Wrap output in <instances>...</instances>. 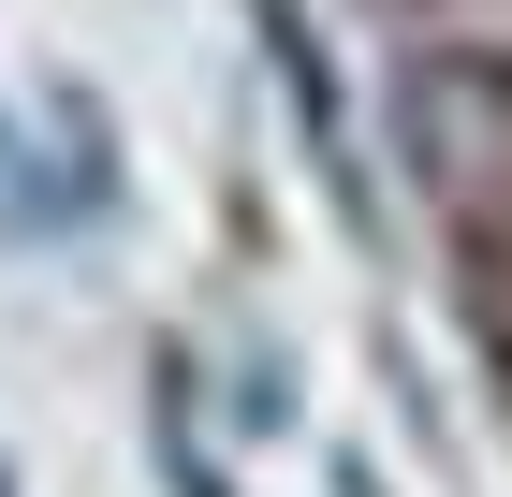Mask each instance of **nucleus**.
Wrapping results in <instances>:
<instances>
[{
	"instance_id": "f257e3e1",
	"label": "nucleus",
	"mask_w": 512,
	"mask_h": 497,
	"mask_svg": "<svg viewBox=\"0 0 512 497\" xmlns=\"http://www.w3.org/2000/svg\"><path fill=\"white\" fill-rule=\"evenodd\" d=\"M395 132H410V176L454 220V249L512 234V59H410Z\"/></svg>"
},
{
	"instance_id": "f03ea898",
	"label": "nucleus",
	"mask_w": 512,
	"mask_h": 497,
	"mask_svg": "<svg viewBox=\"0 0 512 497\" xmlns=\"http://www.w3.org/2000/svg\"><path fill=\"white\" fill-rule=\"evenodd\" d=\"M454 264H469V322H483V351L512 366V234H469Z\"/></svg>"
}]
</instances>
